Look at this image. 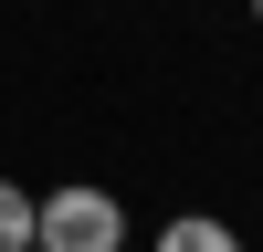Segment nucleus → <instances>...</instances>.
<instances>
[{
    "label": "nucleus",
    "instance_id": "nucleus-3",
    "mask_svg": "<svg viewBox=\"0 0 263 252\" xmlns=\"http://www.w3.org/2000/svg\"><path fill=\"white\" fill-rule=\"evenodd\" d=\"M0 252H42V200L21 179H0Z\"/></svg>",
    "mask_w": 263,
    "mask_h": 252
},
{
    "label": "nucleus",
    "instance_id": "nucleus-2",
    "mask_svg": "<svg viewBox=\"0 0 263 252\" xmlns=\"http://www.w3.org/2000/svg\"><path fill=\"white\" fill-rule=\"evenodd\" d=\"M147 252H242V231H232L221 210H179V221H158Z\"/></svg>",
    "mask_w": 263,
    "mask_h": 252
},
{
    "label": "nucleus",
    "instance_id": "nucleus-4",
    "mask_svg": "<svg viewBox=\"0 0 263 252\" xmlns=\"http://www.w3.org/2000/svg\"><path fill=\"white\" fill-rule=\"evenodd\" d=\"M253 21H263V0H253Z\"/></svg>",
    "mask_w": 263,
    "mask_h": 252
},
{
    "label": "nucleus",
    "instance_id": "nucleus-1",
    "mask_svg": "<svg viewBox=\"0 0 263 252\" xmlns=\"http://www.w3.org/2000/svg\"><path fill=\"white\" fill-rule=\"evenodd\" d=\"M42 252H126V200L95 179L42 189Z\"/></svg>",
    "mask_w": 263,
    "mask_h": 252
}]
</instances>
